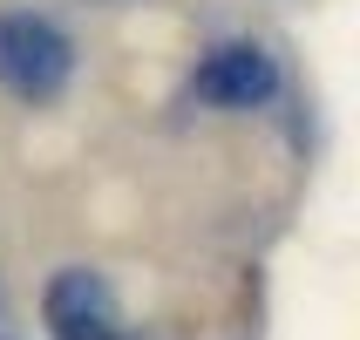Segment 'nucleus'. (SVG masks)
<instances>
[{
    "label": "nucleus",
    "mask_w": 360,
    "mask_h": 340,
    "mask_svg": "<svg viewBox=\"0 0 360 340\" xmlns=\"http://www.w3.org/2000/svg\"><path fill=\"white\" fill-rule=\"evenodd\" d=\"M0 82L20 102H48L68 82V41L34 14H7L0 20Z\"/></svg>",
    "instance_id": "1"
},
{
    "label": "nucleus",
    "mask_w": 360,
    "mask_h": 340,
    "mask_svg": "<svg viewBox=\"0 0 360 340\" xmlns=\"http://www.w3.org/2000/svg\"><path fill=\"white\" fill-rule=\"evenodd\" d=\"M48 327H55V340H116V293H109V279L68 265L48 286Z\"/></svg>",
    "instance_id": "2"
},
{
    "label": "nucleus",
    "mask_w": 360,
    "mask_h": 340,
    "mask_svg": "<svg viewBox=\"0 0 360 340\" xmlns=\"http://www.w3.org/2000/svg\"><path fill=\"white\" fill-rule=\"evenodd\" d=\"M272 89H279V68H272V55L252 48V41H231V48H218V55L198 68V96L224 102V109H252V102H265Z\"/></svg>",
    "instance_id": "3"
}]
</instances>
